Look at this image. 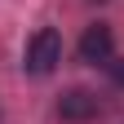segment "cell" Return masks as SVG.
I'll use <instances>...</instances> for the list:
<instances>
[{"label": "cell", "mask_w": 124, "mask_h": 124, "mask_svg": "<svg viewBox=\"0 0 124 124\" xmlns=\"http://www.w3.org/2000/svg\"><path fill=\"white\" fill-rule=\"evenodd\" d=\"M111 53H115V36H111V27H106V22L84 27V36H80V62L98 67V62H111Z\"/></svg>", "instance_id": "3"}, {"label": "cell", "mask_w": 124, "mask_h": 124, "mask_svg": "<svg viewBox=\"0 0 124 124\" xmlns=\"http://www.w3.org/2000/svg\"><path fill=\"white\" fill-rule=\"evenodd\" d=\"M58 115L71 120V124H84V120L102 115V102H98V93H89V89H67L58 98Z\"/></svg>", "instance_id": "2"}, {"label": "cell", "mask_w": 124, "mask_h": 124, "mask_svg": "<svg viewBox=\"0 0 124 124\" xmlns=\"http://www.w3.org/2000/svg\"><path fill=\"white\" fill-rule=\"evenodd\" d=\"M58 62H62V36L53 27H40L36 36L27 40V71L31 75H49Z\"/></svg>", "instance_id": "1"}, {"label": "cell", "mask_w": 124, "mask_h": 124, "mask_svg": "<svg viewBox=\"0 0 124 124\" xmlns=\"http://www.w3.org/2000/svg\"><path fill=\"white\" fill-rule=\"evenodd\" d=\"M111 71H115V80L124 84V58H120V62H111Z\"/></svg>", "instance_id": "4"}]
</instances>
